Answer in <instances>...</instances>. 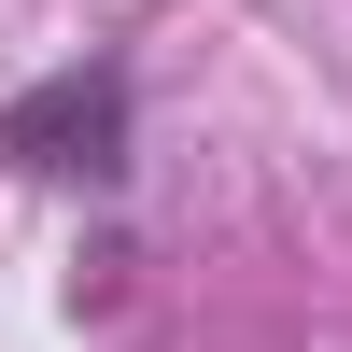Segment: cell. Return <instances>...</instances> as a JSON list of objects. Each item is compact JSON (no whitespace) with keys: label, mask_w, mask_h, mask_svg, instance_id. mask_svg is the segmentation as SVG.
I'll use <instances>...</instances> for the list:
<instances>
[{"label":"cell","mask_w":352,"mask_h":352,"mask_svg":"<svg viewBox=\"0 0 352 352\" xmlns=\"http://www.w3.org/2000/svg\"><path fill=\"white\" fill-rule=\"evenodd\" d=\"M0 155L28 184H127V155H141V71L127 56H71V71L14 85L0 99Z\"/></svg>","instance_id":"cell-1"}]
</instances>
